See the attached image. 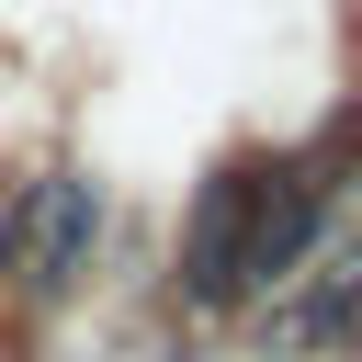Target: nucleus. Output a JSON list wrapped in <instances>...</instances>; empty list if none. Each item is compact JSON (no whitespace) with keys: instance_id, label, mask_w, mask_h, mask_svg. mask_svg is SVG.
<instances>
[{"instance_id":"f257e3e1","label":"nucleus","mask_w":362,"mask_h":362,"mask_svg":"<svg viewBox=\"0 0 362 362\" xmlns=\"http://www.w3.org/2000/svg\"><path fill=\"white\" fill-rule=\"evenodd\" d=\"M328 192H339L328 147L215 170L204 204H192V226H181V294H192V305H249V294H272L283 272H305V249H317V226H328Z\"/></svg>"},{"instance_id":"f03ea898","label":"nucleus","mask_w":362,"mask_h":362,"mask_svg":"<svg viewBox=\"0 0 362 362\" xmlns=\"http://www.w3.org/2000/svg\"><path fill=\"white\" fill-rule=\"evenodd\" d=\"M90 238H102V192L79 170H34L11 192V215H0V272L23 294H68L79 260H90Z\"/></svg>"},{"instance_id":"7ed1b4c3","label":"nucleus","mask_w":362,"mask_h":362,"mask_svg":"<svg viewBox=\"0 0 362 362\" xmlns=\"http://www.w3.org/2000/svg\"><path fill=\"white\" fill-rule=\"evenodd\" d=\"M272 351H283V362H339V351H362V226L328 238V249L305 260V283L272 305Z\"/></svg>"}]
</instances>
